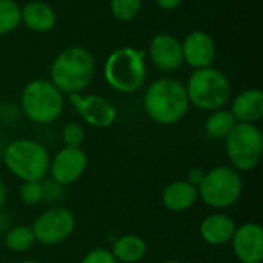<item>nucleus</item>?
<instances>
[{
    "label": "nucleus",
    "instance_id": "obj_1",
    "mask_svg": "<svg viewBox=\"0 0 263 263\" xmlns=\"http://www.w3.org/2000/svg\"><path fill=\"white\" fill-rule=\"evenodd\" d=\"M190 106L185 83L174 77L156 79L143 92V109L157 125L171 126L182 122Z\"/></svg>",
    "mask_w": 263,
    "mask_h": 263
},
{
    "label": "nucleus",
    "instance_id": "obj_2",
    "mask_svg": "<svg viewBox=\"0 0 263 263\" xmlns=\"http://www.w3.org/2000/svg\"><path fill=\"white\" fill-rule=\"evenodd\" d=\"M96 74V59L92 52L80 45L62 49L49 68V80L66 97L83 92Z\"/></svg>",
    "mask_w": 263,
    "mask_h": 263
},
{
    "label": "nucleus",
    "instance_id": "obj_3",
    "mask_svg": "<svg viewBox=\"0 0 263 263\" xmlns=\"http://www.w3.org/2000/svg\"><path fill=\"white\" fill-rule=\"evenodd\" d=\"M146 77V52L139 48H117L105 60L103 79L106 85L119 94H134L140 91Z\"/></svg>",
    "mask_w": 263,
    "mask_h": 263
},
{
    "label": "nucleus",
    "instance_id": "obj_4",
    "mask_svg": "<svg viewBox=\"0 0 263 263\" xmlns=\"http://www.w3.org/2000/svg\"><path fill=\"white\" fill-rule=\"evenodd\" d=\"M2 162L20 182L43 180L48 176L51 154L43 143L23 137L3 146Z\"/></svg>",
    "mask_w": 263,
    "mask_h": 263
},
{
    "label": "nucleus",
    "instance_id": "obj_5",
    "mask_svg": "<svg viewBox=\"0 0 263 263\" xmlns=\"http://www.w3.org/2000/svg\"><path fill=\"white\" fill-rule=\"evenodd\" d=\"M66 96L49 79H34L28 82L20 94V109L23 116L37 125H49L60 119L65 111Z\"/></svg>",
    "mask_w": 263,
    "mask_h": 263
},
{
    "label": "nucleus",
    "instance_id": "obj_6",
    "mask_svg": "<svg viewBox=\"0 0 263 263\" xmlns=\"http://www.w3.org/2000/svg\"><path fill=\"white\" fill-rule=\"evenodd\" d=\"M185 88L190 105L205 112L225 108L233 97L230 79L214 66L194 69L190 74Z\"/></svg>",
    "mask_w": 263,
    "mask_h": 263
},
{
    "label": "nucleus",
    "instance_id": "obj_7",
    "mask_svg": "<svg viewBox=\"0 0 263 263\" xmlns=\"http://www.w3.org/2000/svg\"><path fill=\"white\" fill-rule=\"evenodd\" d=\"M199 200L206 206L222 211L234 206L243 194V179L230 165H219L205 171L203 180L197 186Z\"/></svg>",
    "mask_w": 263,
    "mask_h": 263
},
{
    "label": "nucleus",
    "instance_id": "obj_8",
    "mask_svg": "<svg viewBox=\"0 0 263 263\" xmlns=\"http://www.w3.org/2000/svg\"><path fill=\"white\" fill-rule=\"evenodd\" d=\"M223 142L231 168L242 174L259 166L263 156V134L257 123H236Z\"/></svg>",
    "mask_w": 263,
    "mask_h": 263
},
{
    "label": "nucleus",
    "instance_id": "obj_9",
    "mask_svg": "<svg viewBox=\"0 0 263 263\" xmlns=\"http://www.w3.org/2000/svg\"><path fill=\"white\" fill-rule=\"evenodd\" d=\"M77 219L66 206H52L40 213L31 223L35 243L55 247L66 242L76 231Z\"/></svg>",
    "mask_w": 263,
    "mask_h": 263
},
{
    "label": "nucleus",
    "instance_id": "obj_10",
    "mask_svg": "<svg viewBox=\"0 0 263 263\" xmlns=\"http://www.w3.org/2000/svg\"><path fill=\"white\" fill-rule=\"evenodd\" d=\"M68 100L80 119L91 128H109L117 120L116 105L100 94H72Z\"/></svg>",
    "mask_w": 263,
    "mask_h": 263
},
{
    "label": "nucleus",
    "instance_id": "obj_11",
    "mask_svg": "<svg viewBox=\"0 0 263 263\" xmlns=\"http://www.w3.org/2000/svg\"><path fill=\"white\" fill-rule=\"evenodd\" d=\"M88 168V156L82 146H62L51 157L48 176L62 186L79 182Z\"/></svg>",
    "mask_w": 263,
    "mask_h": 263
},
{
    "label": "nucleus",
    "instance_id": "obj_12",
    "mask_svg": "<svg viewBox=\"0 0 263 263\" xmlns=\"http://www.w3.org/2000/svg\"><path fill=\"white\" fill-rule=\"evenodd\" d=\"M146 57L162 72H174L183 66L182 43L180 40L170 32L156 34L148 45Z\"/></svg>",
    "mask_w": 263,
    "mask_h": 263
},
{
    "label": "nucleus",
    "instance_id": "obj_13",
    "mask_svg": "<svg viewBox=\"0 0 263 263\" xmlns=\"http://www.w3.org/2000/svg\"><path fill=\"white\" fill-rule=\"evenodd\" d=\"M180 43L183 65H188L193 71L213 66L217 57V46L211 34L202 29H194L188 32Z\"/></svg>",
    "mask_w": 263,
    "mask_h": 263
},
{
    "label": "nucleus",
    "instance_id": "obj_14",
    "mask_svg": "<svg viewBox=\"0 0 263 263\" xmlns=\"http://www.w3.org/2000/svg\"><path fill=\"white\" fill-rule=\"evenodd\" d=\"M231 250L240 263L263 262V228L257 222L239 225L231 239Z\"/></svg>",
    "mask_w": 263,
    "mask_h": 263
},
{
    "label": "nucleus",
    "instance_id": "obj_15",
    "mask_svg": "<svg viewBox=\"0 0 263 263\" xmlns=\"http://www.w3.org/2000/svg\"><path fill=\"white\" fill-rule=\"evenodd\" d=\"M237 223L225 213L216 211L208 214L199 225V234L202 240L211 247H223L231 242Z\"/></svg>",
    "mask_w": 263,
    "mask_h": 263
},
{
    "label": "nucleus",
    "instance_id": "obj_16",
    "mask_svg": "<svg viewBox=\"0 0 263 263\" xmlns=\"http://www.w3.org/2000/svg\"><path fill=\"white\" fill-rule=\"evenodd\" d=\"M20 25L32 32L46 34L57 25V12L46 2L31 0L20 6Z\"/></svg>",
    "mask_w": 263,
    "mask_h": 263
},
{
    "label": "nucleus",
    "instance_id": "obj_17",
    "mask_svg": "<svg viewBox=\"0 0 263 263\" xmlns=\"http://www.w3.org/2000/svg\"><path fill=\"white\" fill-rule=\"evenodd\" d=\"M230 111L237 123H257L263 116V92L259 88H247L231 97Z\"/></svg>",
    "mask_w": 263,
    "mask_h": 263
},
{
    "label": "nucleus",
    "instance_id": "obj_18",
    "mask_svg": "<svg viewBox=\"0 0 263 263\" xmlns=\"http://www.w3.org/2000/svg\"><path fill=\"white\" fill-rule=\"evenodd\" d=\"M199 202L197 186L186 180H174L168 183L162 191V203L168 211L185 213Z\"/></svg>",
    "mask_w": 263,
    "mask_h": 263
},
{
    "label": "nucleus",
    "instance_id": "obj_19",
    "mask_svg": "<svg viewBox=\"0 0 263 263\" xmlns=\"http://www.w3.org/2000/svg\"><path fill=\"white\" fill-rule=\"evenodd\" d=\"M109 251L119 263H139L145 259L148 245L145 239L137 234H123L112 242Z\"/></svg>",
    "mask_w": 263,
    "mask_h": 263
},
{
    "label": "nucleus",
    "instance_id": "obj_20",
    "mask_svg": "<svg viewBox=\"0 0 263 263\" xmlns=\"http://www.w3.org/2000/svg\"><path fill=\"white\" fill-rule=\"evenodd\" d=\"M236 119L233 117L231 111L227 109V108H220V109H216V111H211L205 120V125H203V129H205V134L213 139V140H223L230 133L231 129L236 126Z\"/></svg>",
    "mask_w": 263,
    "mask_h": 263
},
{
    "label": "nucleus",
    "instance_id": "obj_21",
    "mask_svg": "<svg viewBox=\"0 0 263 263\" xmlns=\"http://www.w3.org/2000/svg\"><path fill=\"white\" fill-rule=\"evenodd\" d=\"M5 247L11 253H26L35 245V237L31 230V225L18 223V225H11L6 233H5Z\"/></svg>",
    "mask_w": 263,
    "mask_h": 263
},
{
    "label": "nucleus",
    "instance_id": "obj_22",
    "mask_svg": "<svg viewBox=\"0 0 263 263\" xmlns=\"http://www.w3.org/2000/svg\"><path fill=\"white\" fill-rule=\"evenodd\" d=\"M20 26V5L15 0H0V37Z\"/></svg>",
    "mask_w": 263,
    "mask_h": 263
},
{
    "label": "nucleus",
    "instance_id": "obj_23",
    "mask_svg": "<svg viewBox=\"0 0 263 263\" xmlns=\"http://www.w3.org/2000/svg\"><path fill=\"white\" fill-rule=\"evenodd\" d=\"M143 0H109L111 15L122 23L133 22L142 11Z\"/></svg>",
    "mask_w": 263,
    "mask_h": 263
},
{
    "label": "nucleus",
    "instance_id": "obj_24",
    "mask_svg": "<svg viewBox=\"0 0 263 263\" xmlns=\"http://www.w3.org/2000/svg\"><path fill=\"white\" fill-rule=\"evenodd\" d=\"M18 199L25 206H37L43 202V183L42 180L22 182L18 188Z\"/></svg>",
    "mask_w": 263,
    "mask_h": 263
},
{
    "label": "nucleus",
    "instance_id": "obj_25",
    "mask_svg": "<svg viewBox=\"0 0 263 263\" xmlns=\"http://www.w3.org/2000/svg\"><path fill=\"white\" fill-rule=\"evenodd\" d=\"M63 146H82L85 142V129L79 122H68L60 133Z\"/></svg>",
    "mask_w": 263,
    "mask_h": 263
},
{
    "label": "nucleus",
    "instance_id": "obj_26",
    "mask_svg": "<svg viewBox=\"0 0 263 263\" xmlns=\"http://www.w3.org/2000/svg\"><path fill=\"white\" fill-rule=\"evenodd\" d=\"M80 263H119L112 253L106 248H92L89 250L83 257Z\"/></svg>",
    "mask_w": 263,
    "mask_h": 263
},
{
    "label": "nucleus",
    "instance_id": "obj_27",
    "mask_svg": "<svg viewBox=\"0 0 263 263\" xmlns=\"http://www.w3.org/2000/svg\"><path fill=\"white\" fill-rule=\"evenodd\" d=\"M42 183H43V202H45V200H46V202H57V200L63 196V188H65V186L55 183V182L51 180V179H49V180L43 179Z\"/></svg>",
    "mask_w": 263,
    "mask_h": 263
},
{
    "label": "nucleus",
    "instance_id": "obj_28",
    "mask_svg": "<svg viewBox=\"0 0 263 263\" xmlns=\"http://www.w3.org/2000/svg\"><path fill=\"white\" fill-rule=\"evenodd\" d=\"M203 176H205V171L202 168H199V166H194V168H190L186 171V179L185 180L188 183L194 185V186H199L200 182L203 180Z\"/></svg>",
    "mask_w": 263,
    "mask_h": 263
},
{
    "label": "nucleus",
    "instance_id": "obj_29",
    "mask_svg": "<svg viewBox=\"0 0 263 263\" xmlns=\"http://www.w3.org/2000/svg\"><path fill=\"white\" fill-rule=\"evenodd\" d=\"M154 3L157 5L159 9L171 12V11H176L177 8H180L183 0H154Z\"/></svg>",
    "mask_w": 263,
    "mask_h": 263
},
{
    "label": "nucleus",
    "instance_id": "obj_30",
    "mask_svg": "<svg viewBox=\"0 0 263 263\" xmlns=\"http://www.w3.org/2000/svg\"><path fill=\"white\" fill-rule=\"evenodd\" d=\"M6 199H8V188H6V183L0 179V211H3Z\"/></svg>",
    "mask_w": 263,
    "mask_h": 263
},
{
    "label": "nucleus",
    "instance_id": "obj_31",
    "mask_svg": "<svg viewBox=\"0 0 263 263\" xmlns=\"http://www.w3.org/2000/svg\"><path fill=\"white\" fill-rule=\"evenodd\" d=\"M6 213H3V211H0V233H6V230L11 227V223H9V217H6L5 216Z\"/></svg>",
    "mask_w": 263,
    "mask_h": 263
},
{
    "label": "nucleus",
    "instance_id": "obj_32",
    "mask_svg": "<svg viewBox=\"0 0 263 263\" xmlns=\"http://www.w3.org/2000/svg\"><path fill=\"white\" fill-rule=\"evenodd\" d=\"M18 263H42L40 260H37V259H25V260H22V262Z\"/></svg>",
    "mask_w": 263,
    "mask_h": 263
},
{
    "label": "nucleus",
    "instance_id": "obj_33",
    "mask_svg": "<svg viewBox=\"0 0 263 263\" xmlns=\"http://www.w3.org/2000/svg\"><path fill=\"white\" fill-rule=\"evenodd\" d=\"M162 263H182L180 260H176V259H170V260H165V262Z\"/></svg>",
    "mask_w": 263,
    "mask_h": 263
}]
</instances>
